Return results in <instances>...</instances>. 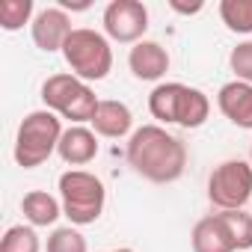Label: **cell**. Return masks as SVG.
I'll list each match as a JSON object with an SVG mask.
<instances>
[{"label":"cell","mask_w":252,"mask_h":252,"mask_svg":"<svg viewBox=\"0 0 252 252\" xmlns=\"http://www.w3.org/2000/svg\"><path fill=\"white\" fill-rule=\"evenodd\" d=\"M208 199L220 211H243V205L252 199V163L222 160L214 166L208 178Z\"/></svg>","instance_id":"6"},{"label":"cell","mask_w":252,"mask_h":252,"mask_svg":"<svg viewBox=\"0 0 252 252\" xmlns=\"http://www.w3.org/2000/svg\"><path fill=\"white\" fill-rule=\"evenodd\" d=\"M48 252H89V243L86 237L71 228V225H63V228H54L51 237H48Z\"/></svg>","instance_id":"21"},{"label":"cell","mask_w":252,"mask_h":252,"mask_svg":"<svg viewBox=\"0 0 252 252\" xmlns=\"http://www.w3.org/2000/svg\"><path fill=\"white\" fill-rule=\"evenodd\" d=\"M128 65L137 80H160L169 71V54L160 42H137L128 54Z\"/></svg>","instance_id":"10"},{"label":"cell","mask_w":252,"mask_h":252,"mask_svg":"<svg viewBox=\"0 0 252 252\" xmlns=\"http://www.w3.org/2000/svg\"><path fill=\"white\" fill-rule=\"evenodd\" d=\"M169 6L175 9V12H181V15H196V12H202V0H196V3H181V0H169Z\"/></svg>","instance_id":"23"},{"label":"cell","mask_w":252,"mask_h":252,"mask_svg":"<svg viewBox=\"0 0 252 252\" xmlns=\"http://www.w3.org/2000/svg\"><path fill=\"white\" fill-rule=\"evenodd\" d=\"M217 107L231 125H237L243 131H252V83L231 80V83L220 86Z\"/></svg>","instance_id":"9"},{"label":"cell","mask_w":252,"mask_h":252,"mask_svg":"<svg viewBox=\"0 0 252 252\" xmlns=\"http://www.w3.org/2000/svg\"><path fill=\"white\" fill-rule=\"evenodd\" d=\"M60 199L63 214L71 220V225H92L104 214L107 190L98 175L86 169H68L60 175Z\"/></svg>","instance_id":"3"},{"label":"cell","mask_w":252,"mask_h":252,"mask_svg":"<svg viewBox=\"0 0 252 252\" xmlns=\"http://www.w3.org/2000/svg\"><path fill=\"white\" fill-rule=\"evenodd\" d=\"M63 57L71 68L74 77L80 80H104L113 68V48L107 42V36H101L98 30L89 27H77L68 42L63 45Z\"/></svg>","instance_id":"5"},{"label":"cell","mask_w":252,"mask_h":252,"mask_svg":"<svg viewBox=\"0 0 252 252\" xmlns=\"http://www.w3.org/2000/svg\"><path fill=\"white\" fill-rule=\"evenodd\" d=\"M92 6V0H60V9L65 12H86Z\"/></svg>","instance_id":"24"},{"label":"cell","mask_w":252,"mask_h":252,"mask_svg":"<svg viewBox=\"0 0 252 252\" xmlns=\"http://www.w3.org/2000/svg\"><path fill=\"white\" fill-rule=\"evenodd\" d=\"M128 163L152 184H172L184 175L187 146L160 125H143L128 140Z\"/></svg>","instance_id":"1"},{"label":"cell","mask_w":252,"mask_h":252,"mask_svg":"<svg viewBox=\"0 0 252 252\" xmlns=\"http://www.w3.org/2000/svg\"><path fill=\"white\" fill-rule=\"evenodd\" d=\"M0 252H39V234L33 225H12L0 237Z\"/></svg>","instance_id":"19"},{"label":"cell","mask_w":252,"mask_h":252,"mask_svg":"<svg viewBox=\"0 0 252 252\" xmlns=\"http://www.w3.org/2000/svg\"><path fill=\"white\" fill-rule=\"evenodd\" d=\"M249 163H252V146H249Z\"/></svg>","instance_id":"26"},{"label":"cell","mask_w":252,"mask_h":252,"mask_svg":"<svg viewBox=\"0 0 252 252\" xmlns=\"http://www.w3.org/2000/svg\"><path fill=\"white\" fill-rule=\"evenodd\" d=\"M220 18L231 33L249 36L252 33V0H222Z\"/></svg>","instance_id":"17"},{"label":"cell","mask_w":252,"mask_h":252,"mask_svg":"<svg viewBox=\"0 0 252 252\" xmlns=\"http://www.w3.org/2000/svg\"><path fill=\"white\" fill-rule=\"evenodd\" d=\"M187 86L184 83H158L149 95V110L163 125H178V110L184 101Z\"/></svg>","instance_id":"14"},{"label":"cell","mask_w":252,"mask_h":252,"mask_svg":"<svg viewBox=\"0 0 252 252\" xmlns=\"http://www.w3.org/2000/svg\"><path fill=\"white\" fill-rule=\"evenodd\" d=\"M33 0H0V27L15 33L24 24H33Z\"/></svg>","instance_id":"18"},{"label":"cell","mask_w":252,"mask_h":252,"mask_svg":"<svg viewBox=\"0 0 252 252\" xmlns=\"http://www.w3.org/2000/svg\"><path fill=\"white\" fill-rule=\"evenodd\" d=\"M113 252H134V249H128V246H122V249H113Z\"/></svg>","instance_id":"25"},{"label":"cell","mask_w":252,"mask_h":252,"mask_svg":"<svg viewBox=\"0 0 252 252\" xmlns=\"http://www.w3.org/2000/svg\"><path fill=\"white\" fill-rule=\"evenodd\" d=\"M21 211H24V220L33 228H42V225H54L63 217V202H57L45 190H30L21 199Z\"/></svg>","instance_id":"15"},{"label":"cell","mask_w":252,"mask_h":252,"mask_svg":"<svg viewBox=\"0 0 252 252\" xmlns=\"http://www.w3.org/2000/svg\"><path fill=\"white\" fill-rule=\"evenodd\" d=\"M228 65H231V71H234V80L252 83V42H240V45L231 51Z\"/></svg>","instance_id":"22"},{"label":"cell","mask_w":252,"mask_h":252,"mask_svg":"<svg viewBox=\"0 0 252 252\" xmlns=\"http://www.w3.org/2000/svg\"><path fill=\"white\" fill-rule=\"evenodd\" d=\"M92 128L95 134L101 137H110V140H119V137H128L131 128H134V113L128 104L122 101H101L95 116H92Z\"/></svg>","instance_id":"13"},{"label":"cell","mask_w":252,"mask_h":252,"mask_svg":"<svg viewBox=\"0 0 252 252\" xmlns=\"http://www.w3.org/2000/svg\"><path fill=\"white\" fill-rule=\"evenodd\" d=\"M30 33H33V42H36L39 51L54 54V51H63V45L68 42V36L74 33V27H71V18H68L65 9L48 6V9L36 12V18L30 24Z\"/></svg>","instance_id":"8"},{"label":"cell","mask_w":252,"mask_h":252,"mask_svg":"<svg viewBox=\"0 0 252 252\" xmlns=\"http://www.w3.org/2000/svg\"><path fill=\"white\" fill-rule=\"evenodd\" d=\"M149 30V9L140 0H113L104 9V33L113 42H143Z\"/></svg>","instance_id":"7"},{"label":"cell","mask_w":252,"mask_h":252,"mask_svg":"<svg viewBox=\"0 0 252 252\" xmlns=\"http://www.w3.org/2000/svg\"><path fill=\"white\" fill-rule=\"evenodd\" d=\"M63 140V125L60 116L51 110H33L21 119L18 137H15V163L24 169L42 166Z\"/></svg>","instance_id":"2"},{"label":"cell","mask_w":252,"mask_h":252,"mask_svg":"<svg viewBox=\"0 0 252 252\" xmlns=\"http://www.w3.org/2000/svg\"><path fill=\"white\" fill-rule=\"evenodd\" d=\"M222 222L231 231V240L237 249H252V214L246 211H220Z\"/></svg>","instance_id":"20"},{"label":"cell","mask_w":252,"mask_h":252,"mask_svg":"<svg viewBox=\"0 0 252 252\" xmlns=\"http://www.w3.org/2000/svg\"><path fill=\"white\" fill-rule=\"evenodd\" d=\"M57 155H60L68 166H86V163H92L95 155H98L95 131L83 128V125H71V128H65Z\"/></svg>","instance_id":"12"},{"label":"cell","mask_w":252,"mask_h":252,"mask_svg":"<svg viewBox=\"0 0 252 252\" xmlns=\"http://www.w3.org/2000/svg\"><path fill=\"white\" fill-rule=\"evenodd\" d=\"M190 240H193V252H237V246L231 240V231H228V225L222 222L220 214L202 217L193 225Z\"/></svg>","instance_id":"11"},{"label":"cell","mask_w":252,"mask_h":252,"mask_svg":"<svg viewBox=\"0 0 252 252\" xmlns=\"http://www.w3.org/2000/svg\"><path fill=\"white\" fill-rule=\"evenodd\" d=\"M42 101H45V110H51L74 125L92 122V116L101 104L95 98L92 86L74 74H51L42 83Z\"/></svg>","instance_id":"4"},{"label":"cell","mask_w":252,"mask_h":252,"mask_svg":"<svg viewBox=\"0 0 252 252\" xmlns=\"http://www.w3.org/2000/svg\"><path fill=\"white\" fill-rule=\"evenodd\" d=\"M211 116V101L202 89H193L187 86L184 92V101H181V110H178V125L181 128H202Z\"/></svg>","instance_id":"16"}]
</instances>
